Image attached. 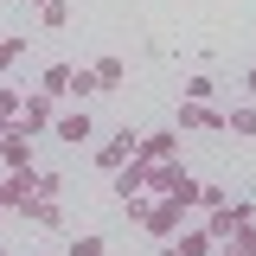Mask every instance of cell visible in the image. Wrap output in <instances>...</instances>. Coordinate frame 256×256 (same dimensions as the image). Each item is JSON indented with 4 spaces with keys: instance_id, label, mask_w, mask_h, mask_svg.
<instances>
[{
    "instance_id": "13",
    "label": "cell",
    "mask_w": 256,
    "mask_h": 256,
    "mask_svg": "<svg viewBox=\"0 0 256 256\" xmlns=\"http://www.w3.org/2000/svg\"><path fill=\"white\" fill-rule=\"evenodd\" d=\"M20 218H32L38 230H64V205H58V198H32Z\"/></svg>"
},
{
    "instance_id": "7",
    "label": "cell",
    "mask_w": 256,
    "mask_h": 256,
    "mask_svg": "<svg viewBox=\"0 0 256 256\" xmlns=\"http://www.w3.org/2000/svg\"><path fill=\"white\" fill-rule=\"evenodd\" d=\"M52 134H58L64 148H90L96 122H90V109H58V116H52Z\"/></svg>"
},
{
    "instance_id": "23",
    "label": "cell",
    "mask_w": 256,
    "mask_h": 256,
    "mask_svg": "<svg viewBox=\"0 0 256 256\" xmlns=\"http://www.w3.org/2000/svg\"><path fill=\"white\" fill-rule=\"evenodd\" d=\"M244 90H250V102H256V64H250V70H244Z\"/></svg>"
},
{
    "instance_id": "27",
    "label": "cell",
    "mask_w": 256,
    "mask_h": 256,
    "mask_svg": "<svg viewBox=\"0 0 256 256\" xmlns=\"http://www.w3.org/2000/svg\"><path fill=\"white\" fill-rule=\"evenodd\" d=\"M0 212H6V205H0Z\"/></svg>"
},
{
    "instance_id": "24",
    "label": "cell",
    "mask_w": 256,
    "mask_h": 256,
    "mask_svg": "<svg viewBox=\"0 0 256 256\" xmlns=\"http://www.w3.org/2000/svg\"><path fill=\"white\" fill-rule=\"evenodd\" d=\"M160 256H180V250H173V244H160Z\"/></svg>"
},
{
    "instance_id": "12",
    "label": "cell",
    "mask_w": 256,
    "mask_h": 256,
    "mask_svg": "<svg viewBox=\"0 0 256 256\" xmlns=\"http://www.w3.org/2000/svg\"><path fill=\"white\" fill-rule=\"evenodd\" d=\"M0 166L13 173V166H32V141L20 128H0Z\"/></svg>"
},
{
    "instance_id": "14",
    "label": "cell",
    "mask_w": 256,
    "mask_h": 256,
    "mask_svg": "<svg viewBox=\"0 0 256 256\" xmlns=\"http://www.w3.org/2000/svg\"><path fill=\"white\" fill-rule=\"evenodd\" d=\"M90 70H96V90H122L128 84V58H96Z\"/></svg>"
},
{
    "instance_id": "25",
    "label": "cell",
    "mask_w": 256,
    "mask_h": 256,
    "mask_svg": "<svg viewBox=\"0 0 256 256\" xmlns=\"http://www.w3.org/2000/svg\"><path fill=\"white\" fill-rule=\"evenodd\" d=\"M26 6H32V13H38V6H45V0H26Z\"/></svg>"
},
{
    "instance_id": "11",
    "label": "cell",
    "mask_w": 256,
    "mask_h": 256,
    "mask_svg": "<svg viewBox=\"0 0 256 256\" xmlns=\"http://www.w3.org/2000/svg\"><path fill=\"white\" fill-rule=\"evenodd\" d=\"M109 186H116V198H134V192H148V160L134 154L128 166H116V173H109Z\"/></svg>"
},
{
    "instance_id": "15",
    "label": "cell",
    "mask_w": 256,
    "mask_h": 256,
    "mask_svg": "<svg viewBox=\"0 0 256 256\" xmlns=\"http://www.w3.org/2000/svg\"><path fill=\"white\" fill-rule=\"evenodd\" d=\"M224 134H237V141H256V102H244V109H224Z\"/></svg>"
},
{
    "instance_id": "2",
    "label": "cell",
    "mask_w": 256,
    "mask_h": 256,
    "mask_svg": "<svg viewBox=\"0 0 256 256\" xmlns=\"http://www.w3.org/2000/svg\"><path fill=\"white\" fill-rule=\"evenodd\" d=\"M192 205H180V198H154L148 192V212H141V230L154 237V244H166V237H180V224H186Z\"/></svg>"
},
{
    "instance_id": "22",
    "label": "cell",
    "mask_w": 256,
    "mask_h": 256,
    "mask_svg": "<svg viewBox=\"0 0 256 256\" xmlns=\"http://www.w3.org/2000/svg\"><path fill=\"white\" fill-rule=\"evenodd\" d=\"M186 102H212V70H192L186 77Z\"/></svg>"
},
{
    "instance_id": "20",
    "label": "cell",
    "mask_w": 256,
    "mask_h": 256,
    "mask_svg": "<svg viewBox=\"0 0 256 256\" xmlns=\"http://www.w3.org/2000/svg\"><path fill=\"white\" fill-rule=\"evenodd\" d=\"M20 96H26V90H13V84H0V128H13V116H20Z\"/></svg>"
},
{
    "instance_id": "5",
    "label": "cell",
    "mask_w": 256,
    "mask_h": 256,
    "mask_svg": "<svg viewBox=\"0 0 256 256\" xmlns=\"http://www.w3.org/2000/svg\"><path fill=\"white\" fill-rule=\"evenodd\" d=\"M32 198H38V166H13V173L0 180V205H6V212H26Z\"/></svg>"
},
{
    "instance_id": "3",
    "label": "cell",
    "mask_w": 256,
    "mask_h": 256,
    "mask_svg": "<svg viewBox=\"0 0 256 256\" xmlns=\"http://www.w3.org/2000/svg\"><path fill=\"white\" fill-rule=\"evenodd\" d=\"M52 116H58V102L32 90V96H20V116H13V128H20L26 141H38V134H52Z\"/></svg>"
},
{
    "instance_id": "6",
    "label": "cell",
    "mask_w": 256,
    "mask_h": 256,
    "mask_svg": "<svg viewBox=\"0 0 256 256\" xmlns=\"http://www.w3.org/2000/svg\"><path fill=\"white\" fill-rule=\"evenodd\" d=\"M134 141H141V128H116V134L96 148V173H116V166H128V160H134Z\"/></svg>"
},
{
    "instance_id": "17",
    "label": "cell",
    "mask_w": 256,
    "mask_h": 256,
    "mask_svg": "<svg viewBox=\"0 0 256 256\" xmlns=\"http://www.w3.org/2000/svg\"><path fill=\"white\" fill-rule=\"evenodd\" d=\"M32 52H26V38H20V32H6V38H0V77H6V70H13V64H26Z\"/></svg>"
},
{
    "instance_id": "26",
    "label": "cell",
    "mask_w": 256,
    "mask_h": 256,
    "mask_svg": "<svg viewBox=\"0 0 256 256\" xmlns=\"http://www.w3.org/2000/svg\"><path fill=\"white\" fill-rule=\"evenodd\" d=\"M0 256H13V250H0Z\"/></svg>"
},
{
    "instance_id": "4",
    "label": "cell",
    "mask_w": 256,
    "mask_h": 256,
    "mask_svg": "<svg viewBox=\"0 0 256 256\" xmlns=\"http://www.w3.org/2000/svg\"><path fill=\"white\" fill-rule=\"evenodd\" d=\"M173 128L180 134H224V109H212V102H180L173 109Z\"/></svg>"
},
{
    "instance_id": "8",
    "label": "cell",
    "mask_w": 256,
    "mask_h": 256,
    "mask_svg": "<svg viewBox=\"0 0 256 256\" xmlns=\"http://www.w3.org/2000/svg\"><path fill=\"white\" fill-rule=\"evenodd\" d=\"M134 154L148 160V166H154V160H180V128H154V134H141Z\"/></svg>"
},
{
    "instance_id": "1",
    "label": "cell",
    "mask_w": 256,
    "mask_h": 256,
    "mask_svg": "<svg viewBox=\"0 0 256 256\" xmlns=\"http://www.w3.org/2000/svg\"><path fill=\"white\" fill-rule=\"evenodd\" d=\"M148 192H154V198H180V205H198V180L186 173V160H154V166H148Z\"/></svg>"
},
{
    "instance_id": "19",
    "label": "cell",
    "mask_w": 256,
    "mask_h": 256,
    "mask_svg": "<svg viewBox=\"0 0 256 256\" xmlns=\"http://www.w3.org/2000/svg\"><path fill=\"white\" fill-rule=\"evenodd\" d=\"M38 26H70V6H64V0H45V6H38Z\"/></svg>"
},
{
    "instance_id": "16",
    "label": "cell",
    "mask_w": 256,
    "mask_h": 256,
    "mask_svg": "<svg viewBox=\"0 0 256 256\" xmlns=\"http://www.w3.org/2000/svg\"><path fill=\"white\" fill-rule=\"evenodd\" d=\"M218 250H224V256H256V218H250V224H237Z\"/></svg>"
},
{
    "instance_id": "21",
    "label": "cell",
    "mask_w": 256,
    "mask_h": 256,
    "mask_svg": "<svg viewBox=\"0 0 256 256\" xmlns=\"http://www.w3.org/2000/svg\"><path fill=\"white\" fill-rule=\"evenodd\" d=\"M84 96H96V70L90 64H77V77H70V102H84Z\"/></svg>"
},
{
    "instance_id": "18",
    "label": "cell",
    "mask_w": 256,
    "mask_h": 256,
    "mask_svg": "<svg viewBox=\"0 0 256 256\" xmlns=\"http://www.w3.org/2000/svg\"><path fill=\"white\" fill-rule=\"evenodd\" d=\"M70 256H109V237L102 230H77L70 237Z\"/></svg>"
},
{
    "instance_id": "10",
    "label": "cell",
    "mask_w": 256,
    "mask_h": 256,
    "mask_svg": "<svg viewBox=\"0 0 256 256\" xmlns=\"http://www.w3.org/2000/svg\"><path fill=\"white\" fill-rule=\"evenodd\" d=\"M166 244H173L180 256H212L218 250V237H212L205 224H180V237H166Z\"/></svg>"
},
{
    "instance_id": "9",
    "label": "cell",
    "mask_w": 256,
    "mask_h": 256,
    "mask_svg": "<svg viewBox=\"0 0 256 256\" xmlns=\"http://www.w3.org/2000/svg\"><path fill=\"white\" fill-rule=\"evenodd\" d=\"M70 77H77V64H70V58L45 64V70H38V96H52V102H70Z\"/></svg>"
}]
</instances>
